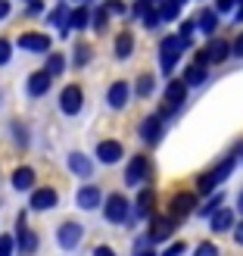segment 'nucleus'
I'll use <instances>...</instances> for the list:
<instances>
[{
	"instance_id": "1",
	"label": "nucleus",
	"mask_w": 243,
	"mask_h": 256,
	"mask_svg": "<svg viewBox=\"0 0 243 256\" xmlns=\"http://www.w3.org/2000/svg\"><path fill=\"white\" fill-rule=\"evenodd\" d=\"M181 50H184V41H181V38H175V34L162 38V44H159V62H162V69H165V72H169L175 62H178Z\"/></svg>"
},
{
	"instance_id": "2",
	"label": "nucleus",
	"mask_w": 243,
	"mask_h": 256,
	"mask_svg": "<svg viewBox=\"0 0 243 256\" xmlns=\"http://www.w3.org/2000/svg\"><path fill=\"white\" fill-rule=\"evenodd\" d=\"M81 238H84V228L78 222H62L59 232H56V244L62 250H75V247L81 244Z\"/></svg>"
},
{
	"instance_id": "3",
	"label": "nucleus",
	"mask_w": 243,
	"mask_h": 256,
	"mask_svg": "<svg viewBox=\"0 0 243 256\" xmlns=\"http://www.w3.org/2000/svg\"><path fill=\"white\" fill-rule=\"evenodd\" d=\"M81 104H84V94H81L78 84L62 88V94H59V110L66 112V116H78V112H81Z\"/></svg>"
},
{
	"instance_id": "4",
	"label": "nucleus",
	"mask_w": 243,
	"mask_h": 256,
	"mask_svg": "<svg viewBox=\"0 0 243 256\" xmlns=\"http://www.w3.org/2000/svg\"><path fill=\"white\" fill-rule=\"evenodd\" d=\"M231 169H234V156H228L222 166H215V169H212L209 175H203V178H200V190H203V194H209L212 188H219V184L225 182V178L231 175Z\"/></svg>"
},
{
	"instance_id": "5",
	"label": "nucleus",
	"mask_w": 243,
	"mask_h": 256,
	"mask_svg": "<svg viewBox=\"0 0 243 256\" xmlns=\"http://www.w3.org/2000/svg\"><path fill=\"white\" fill-rule=\"evenodd\" d=\"M103 212H106V222H112V225H122V222L128 219V200H125L122 194H112V197L106 200Z\"/></svg>"
},
{
	"instance_id": "6",
	"label": "nucleus",
	"mask_w": 243,
	"mask_h": 256,
	"mask_svg": "<svg viewBox=\"0 0 243 256\" xmlns=\"http://www.w3.org/2000/svg\"><path fill=\"white\" fill-rule=\"evenodd\" d=\"M19 47L28 50V54H47L50 50V38L41 32H22L19 34Z\"/></svg>"
},
{
	"instance_id": "7",
	"label": "nucleus",
	"mask_w": 243,
	"mask_h": 256,
	"mask_svg": "<svg viewBox=\"0 0 243 256\" xmlns=\"http://www.w3.org/2000/svg\"><path fill=\"white\" fill-rule=\"evenodd\" d=\"M150 175V160L147 156H134L128 162V172H125V184H137Z\"/></svg>"
},
{
	"instance_id": "8",
	"label": "nucleus",
	"mask_w": 243,
	"mask_h": 256,
	"mask_svg": "<svg viewBox=\"0 0 243 256\" xmlns=\"http://www.w3.org/2000/svg\"><path fill=\"white\" fill-rule=\"evenodd\" d=\"M19 238H16V247L22 250V253H34L37 250V234L34 232H28V225H25V212H19Z\"/></svg>"
},
{
	"instance_id": "9",
	"label": "nucleus",
	"mask_w": 243,
	"mask_h": 256,
	"mask_svg": "<svg viewBox=\"0 0 243 256\" xmlns=\"http://www.w3.org/2000/svg\"><path fill=\"white\" fill-rule=\"evenodd\" d=\"M175 216H156L153 219V228H150V240H165L172 232H175Z\"/></svg>"
},
{
	"instance_id": "10",
	"label": "nucleus",
	"mask_w": 243,
	"mask_h": 256,
	"mask_svg": "<svg viewBox=\"0 0 243 256\" xmlns=\"http://www.w3.org/2000/svg\"><path fill=\"white\" fill-rule=\"evenodd\" d=\"M197 210V197L194 194H175L172 197V216L175 219H184V216H190Z\"/></svg>"
},
{
	"instance_id": "11",
	"label": "nucleus",
	"mask_w": 243,
	"mask_h": 256,
	"mask_svg": "<svg viewBox=\"0 0 243 256\" xmlns=\"http://www.w3.org/2000/svg\"><path fill=\"white\" fill-rule=\"evenodd\" d=\"M140 138H144L147 144H156L162 138V116H147L140 122Z\"/></svg>"
},
{
	"instance_id": "12",
	"label": "nucleus",
	"mask_w": 243,
	"mask_h": 256,
	"mask_svg": "<svg viewBox=\"0 0 243 256\" xmlns=\"http://www.w3.org/2000/svg\"><path fill=\"white\" fill-rule=\"evenodd\" d=\"M56 200H59V197H56V190H53V188H37L28 203H31V210H53V206H56Z\"/></svg>"
},
{
	"instance_id": "13",
	"label": "nucleus",
	"mask_w": 243,
	"mask_h": 256,
	"mask_svg": "<svg viewBox=\"0 0 243 256\" xmlns=\"http://www.w3.org/2000/svg\"><path fill=\"white\" fill-rule=\"evenodd\" d=\"M122 144H119V140H103V144H100L97 147V160L100 162H106V166H112V162H119L122 160Z\"/></svg>"
},
{
	"instance_id": "14",
	"label": "nucleus",
	"mask_w": 243,
	"mask_h": 256,
	"mask_svg": "<svg viewBox=\"0 0 243 256\" xmlns=\"http://www.w3.org/2000/svg\"><path fill=\"white\" fill-rule=\"evenodd\" d=\"M50 82H53V78H50L44 69L34 72V75H28V84H25V88H28V97H44L50 91Z\"/></svg>"
},
{
	"instance_id": "15",
	"label": "nucleus",
	"mask_w": 243,
	"mask_h": 256,
	"mask_svg": "<svg viewBox=\"0 0 243 256\" xmlns=\"http://www.w3.org/2000/svg\"><path fill=\"white\" fill-rule=\"evenodd\" d=\"M128 94H131V88H128V82H116V84H109V91H106L109 106H112V110H122V106L128 104Z\"/></svg>"
},
{
	"instance_id": "16",
	"label": "nucleus",
	"mask_w": 243,
	"mask_h": 256,
	"mask_svg": "<svg viewBox=\"0 0 243 256\" xmlns=\"http://www.w3.org/2000/svg\"><path fill=\"white\" fill-rule=\"evenodd\" d=\"M69 169L75 172V175H81V178H87V175H94V162L84 156V153H69Z\"/></svg>"
},
{
	"instance_id": "17",
	"label": "nucleus",
	"mask_w": 243,
	"mask_h": 256,
	"mask_svg": "<svg viewBox=\"0 0 243 256\" xmlns=\"http://www.w3.org/2000/svg\"><path fill=\"white\" fill-rule=\"evenodd\" d=\"M12 188H16V190H31L34 188V169L19 166V169L12 172Z\"/></svg>"
},
{
	"instance_id": "18",
	"label": "nucleus",
	"mask_w": 243,
	"mask_h": 256,
	"mask_svg": "<svg viewBox=\"0 0 243 256\" xmlns=\"http://www.w3.org/2000/svg\"><path fill=\"white\" fill-rule=\"evenodd\" d=\"M203 54H206V60H209V62H222L228 54H231V44H228V41H219V38H215V41H209V44H206V50H203Z\"/></svg>"
},
{
	"instance_id": "19",
	"label": "nucleus",
	"mask_w": 243,
	"mask_h": 256,
	"mask_svg": "<svg viewBox=\"0 0 243 256\" xmlns=\"http://www.w3.org/2000/svg\"><path fill=\"white\" fill-rule=\"evenodd\" d=\"M153 203H156V194H153V190H140V194H137V203H134V216H137V219L150 216V212H153Z\"/></svg>"
},
{
	"instance_id": "20",
	"label": "nucleus",
	"mask_w": 243,
	"mask_h": 256,
	"mask_svg": "<svg viewBox=\"0 0 243 256\" xmlns=\"http://www.w3.org/2000/svg\"><path fill=\"white\" fill-rule=\"evenodd\" d=\"M100 197H103V194H100V188H81L78 190V206L81 210H97L100 206Z\"/></svg>"
},
{
	"instance_id": "21",
	"label": "nucleus",
	"mask_w": 243,
	"mask_h": 256,
	"mask_svg": "<svg viewBox=\"0 0 243 256\" xmlns=\"http://www.w3.org/2000/svg\"><path fill=\"white\" fill-rule=\"evenodd\" d=\"M165 97H169V110H175V106L187 97V84H184V82H169V88H165Z\"/></svg>"
},
{
	"instance_id": "22",
	"label": "nucleus",
	"mask_w": 243,
	"mask_h": 256,
	"mask_svg": "<svg viewBox=\"0 0 243 256\" xmlns=\"http://www.w3.org/2000/svg\"><path fill=\"white\" fill-rule=\"evenodd\" d=\"M87 22H91V10H87V6H78V10L69 12L66 28H87Z\"/></svg>"
},
{
	"instance_id": "23",
	"label": "nucleus",
	"mask_w": 243,
	"mask_h": 256,
	"mask_svg": "<svg viewBox=\"0 0 243 256\" xmlns=\"http://www.w3.org/2000/svg\"><path fill=\"white\" fill-rule=\"evenodd\" d=\"M209 225H212V232H228V228H231V222H234V212L231 210H219L215 216H209Z\"/></svg>"
},
{
	"instance_id": "24",
	"label": "nucleus",
	"mask_w": 243,
	"mask_h": 256,
	"mask_svg": "<svg viewBox=\"0 0 243 256\" xmlns=\"http://www.w3.org/2000/svg\"><path fill=\"white\" fill-rule=\"evenodd\" d=\"M131 50H134L131 32H122V34L116 38V56H119V60H128V56H131Z\"/></svg>"
},
{
	"instance_id": "25",
	"label": "nucleus",
	"mask_w": 243,
	"mask_h": 256,
	"mask_svg": "<svg viewBox=\"0 0 243 256\" xmlns=\"http://www.w3.org/2000/svg\"><path fill=\"white\" fill-rule=\"evenodd\" d=\"M197 25H200V28L206 32V34H212V32H215V25H219V12H215V10H209V6H206V10L200 12V19H197Z\"/></svg>"
},
{
	"instance_id": "26",
	"label": "nucleus",
	"mask_w": 243,
	"mask_h": 256,
	"mask_svg": "<svg viewBox=\"0 0 243 256\" xmlns=\"http://www.w3.org/2000/svg\"><path fill=\"white\" fill-rule=\"evenodd\" d=\"M62 69H66V56H62V54H50L44 72L50 75V78H56V75H62Z\"/></svg>"
},
{
	"instance_id": "27",
	"label": "nucleus",
	"mask_w": 243,
	"mask_h": 256,
	"mask_svg": "<svg viewBox=\"0 0 243 256\" xmlns=\"http://www.w3.org/2000/svg\"><path fill=\"white\" fill-rule=\"evenodd\" d=\"M153 88H156V82H153V75H150V72H144V75L137 78L134 91H137V97H150V94H153Z\"/></svg>"
},
{
	"instance_id": "28",
	"label": "nucleus",
	"mask_w": 243,
	"mask_h": 256,
	"mask_svg": "<svg viewBox=\"0 0 243 256\" xmlns=\"http://www.w3.org/2000/svg\"><path fill=\"white\" fill-rule=\"evenodd\" d=\"M203 78H206V66H187V72H184V84H203Z\"/></svg>"
},
{
	"instance_id": "29",
	"label": "nucleus",
	"mask_w": 243,
	"mask_h": 256,
	"mask_svg": "<svg viewBox=\"0 0 243 256\" xmlns=\"http://www.w3.org/2000/svg\"><path fill=\"white\" fill-rule=\"evenodd\" d=\"M66 19H69V10L62 6V4H59V6H56L53 12H50V22H53V25H59V28H62V34L69 32V28H66Z\"/></svg>"
},
{
	"instance_id": "30",
	"label": "nucleus",
	"mask_w": 243,
	"mask_h": 256,
	"mask_svg": "<svg viewBox=\"0 0 243 256\" xmlns=\"http://www.w3.org/2000/svg\"><path fill=\"white\" fill-rule=\"evenodd\" d=\"M87 62H91V47L75 44V66H87Z\"/></svg>"
},
{
	"instance_id": "31",
	"label": "nucleus",
	"mask_w": 243,
	"mask_h": 256,
	"mask_svg": "<svg viewBox=\"0 0 243 256\" xmlns=\"http://www.w3.org/2000/svg\"><path fill=\"white\" fill-rule=\"evenodd\" d=\"M106 19H109V10L100 6V10L94 12V28H97V32H106Z\"/></svg>"
},
{
	"instance_id": "32",
	"label": "nucleus",
	"mask_w": 243,
	"mask_h": 256,
	"mask_svg": "<svg viewBox=\"0 0 243 256\" xmlns=\"http://www.w3.org/2000/svg\"><path fill=\"white\" fill-rule=\"evenodd\" d=\"M12 247H16L12 234H0V256H12Z\"/></svg>"
},
{
	"instance_id": "33",
	"label": "nucleus",
	"mask_w": 243,
	"mask_h": 256,
	"mask_svg": "<svg viewBox=\"0 0 243 256\" xmlns=\"http://www.w3.org/2000/svg\"><path fill=\"white\" fill-rule=\"evenodd\" d=\"M178 6H181V4H175V0H169V4H165V6L159 10V16H162V19H178Z\"/></svg>"
},
{
	"instance_id": "34",
	"label": "nucleus",
	"mask_w": 243,
	"mask_h": 256,
	"mask_svg": "<svg viewBox=\"0 0 243 256\" xmlns=\"http://www.w3.org/2000/svg\"><path fill=\"white\" fill-rule=\"evenodd\" d=\"M194 256H219V247H215V244H209V240H206V244H200V247L194 250Z\"/></svg>"
},
{
	"instance_id": "35",
	"label": "nucleus",
	"mask_w": 243,
	"mask_h": 256,
	"mask_svg": "<svg viewBox=\"0 0 243 256\" xmlns=\"http://www.w3.org/2000/svg\"><path fill=\"white\" fill-rule=\"evenodd\" d=\"M159 10H150V12H144V25H147V28H156V25H159Z\"/></svg>"
},
{
	"instance_id": "36",
	"label": "nucleus",
	"mask_w": 243,
	"mask_h": 256,
	"mask_svg": "<svg viewBox=\"0 0 243 256\" xmlns=\"http://www.w3.org/2000/svg\"><path fill=\"white\" fill-rule=\"evenodd\" d=\"M9 54H12V44L0 38V66H3V62H9Z\"/></svg>"
},
{
	"instance_id": "37",
	"label": "nucleus",
	"mask_w": 243,
	"mask_h": 256,
	"mask_svg": "<svg viewBox=\"0 0 243 256\" xmlns=\"http://www.w3.org/2000/svg\"><path fill=\"white\" fill-rule=\"evenodd\" d=\"M222 206V194H212V200L203 206V216H212V210H219Z\"/></svg>"
},
{
	"instance_id": "38",
	"label": "nucleus",
	"mask_w": 243,
	"mask_h": 256,
	"mask_svg": "<svg viewBox=\"0 0 243 256\" xmlns=\"http://www.w3.org/2000/svg\"><path fill=\"white\" fill-rule=\"evenodd\" d=\"M150 4H153V0H137V4H134V16H144V12H150Z\"/></svg>"
},
{
	"instance_id": "39",
	"label": "nucleus",
	"mask_w": 243,
	"mask_h": 256,
	"mask_svg": "<svg viewBox=\"0 0 243 256\" xmlns=\"http://www.w3.org/2000/svg\"><path fill=\"white\" fill-rule=\"evenodd\" d=\"M228 10H234V0H219L215 4V12H228Z\"/></svg>"
},
{
	"instance_id": "40",
	"label": "nucleus",
	"mask_w": 243,
	"mask_h": 256,
	"mask_svg": "<svg viewBox=\"0 0 243 256\" xmlns=\"http://www.w3.org/2000/svg\"><path fill=\"white\" fill-rule=\"evenodd\" d=\"M106 10H109V12H125V4H119V0H109Z\"/></svg>"
},
{
	"instance_id": "41",
	"label": "nucleus",
	"mask_w": 243,
	"mask_h": 256,
	"mask_svg": "<svg viewBox=\"0 0 243 256\" xmlns=\"http://www.w3.org/2000/svg\"><path fill=\"white\" fill-rule=\"evenodd\" d=\"M9 16V0H0V19Z\"/></svg>"
},
{
	"instance_id": "42",
	"label": "nucleus",
	"mask_w": 243,
	"mask_h": 256,
	"mask_svg": "<svg viewBox=\"0 0 243 256\" xmlns=\"http://www.w3.org/2000/svg\"><path fill=\"white\" fill-rule=\"evenodd\" d=\"M231 50H234V54H237V56H243V34H240V38H237V41H234V47H231Z\"/></svg>"
},
{
	"instance_id": "43",
	"label": "nucleus",
	"mask_w": 243,
	"mask_h": 256,
	"mask_svg": "<svg viewBox=\"0 0 243 256\" xmlns=\"http://www.w3.org/2000/svg\"><path fill=\"white\" fill-rule=\"evenodd\" d=\"M178 253H184V244H175V247H169V253H165V256H178Z\"/></svg>"
},
{
	"instance_id": "44",
	"label": "nucleus",
	"mask_w": 243,
	"mask_h": 256,
	"mask_svg": "<svg viewBox=\"0 0 243 256\" xmlns=\"http://www.w3.org/2000/svg\"><path fill=\"white\" fill-rule=\"evenodd\" d=\"M94 256H116V253H112L109 247H97V250H94Z\"/></svg>"
},
{
	"instance_id": "45",
	"label": "nucleus",
	"mask_w": 243,
	"mask_h": 256,
	"mask_svg": "<svg viewBox=\"0 0 243 256\" xmlns=\"http://www.w3.org/2000/svg\"><path fill=\"white\" fill-rule=\"evenodd\" d=\"M234 238H237V244H243V222H237V232H234Z\"/></svg>"
},
{
	"instance_id": "46",
	"label": "nucleus",
	"mask_w": 243,
	"mask_h": 256,
	"mask_svg": "<svg viewBox=\"0 0 243 256\" xmlns=\"http://www.w3.org/2000/svg\"><path fill=\"white\" fill-rule=\"evenodd\" d=\"M134 256H156V253H153V250L147 247V250H140V253H134Z\"/></svg>"
},
{
	"instance_id": "47",
	"label": "nucleus",
	"mask_w": 243,
	"mask_h": 256,
	"mask_svg": "<svg viewBox=\"0 0 243 256\" xmlns=\"http://www.w3.org/2000/svg\"><path fill=\"white\" fill-rule=\"evenodd\" d=\"M237 210L243 212V190H240V200H237Z\"/></svg>"
},
{
	"instance_id": "48",
	"label": "nucleus",
	"mask_w": 243,
	"mask_h": 256,
	"mask_svg": "<svg viewBox=\"0 0 243 256\" xmlns=\"http://www.w3.org/2000/svg\"><path fill=\"white\" fill-rule=\"evenodd\" d=\"M175 4H187V0H175Z\"/></svg>"
},
{
	"instance_id": "49",
	"label": "nucleus",
	"mask_w": 243,
	"mask_h": 256,
	"mask_svg": "<svg viewBox=\"0 0 243 256\" xmlns=\"http://www.w3.org/2000/svg\"><path fill=\"white\" fill-rule=\"evenodd\" d=\"M78 4H87V0H78Z\"/></svg>"
}]
</instances>
